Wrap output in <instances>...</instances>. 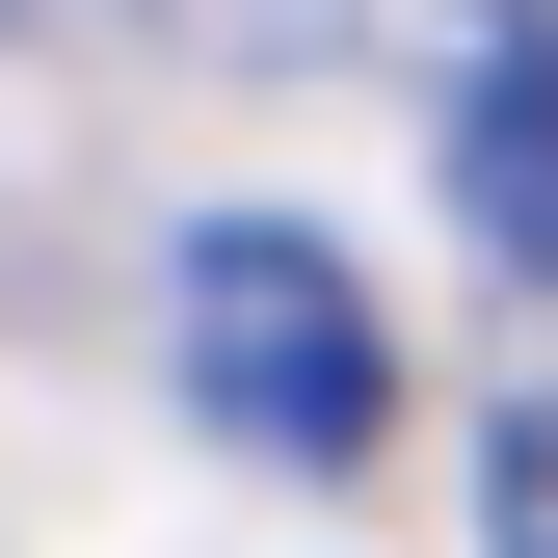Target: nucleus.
I'll list each match as a JSON object with an SVG mask.
<instances>
[{"label":"nucleus","mask_w":558,"mask_h":558,"mask_svg":"<svg viewBox=\"0 0 558 558\" xmlns=\"http://www.w3.org/2000/svg\"><path fill=\"white\" fill-rule=\"evenodd\" d=\"M160 319H186V399H214L240 452H293V478H345L399 426V345H373V293H345V240H293V214H186Z\"/></svg>","instance_id":"1"},{"label":"nucleus","mask_w":558,"mask_h":558,"mask_svg":"<svg viewBox=\"0 0 558 558\" xmlns=\"http://www.w3.org/2000/svg\"><path fill=\"white\" fill-rule=\"evenodd\" d=\"M452 186H478V240L558 293V27H478V81H452Z\"/></svg>","instance_id":"2"},{"label":"nucleus","mask_w":558,"mask_h":558,"mask_svg":"<svg viewBox=\"0 0 558 558\" xmlns=\"http://www.w3.org/2000/svg\"><path fill=\"white\" fill-rule=\"evenodd\" d=\"M478 558H558V399L478 426Z\"/></svg>","instance_id":"3"}]
</instances>
